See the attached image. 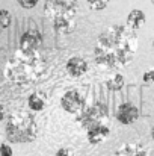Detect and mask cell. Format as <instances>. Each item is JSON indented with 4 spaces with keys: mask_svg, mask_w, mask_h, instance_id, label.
<instances>
[{
    "mask_svg": "<svg viewBox=\"0 0 154 156\" xmlns=\"http://www.w3.org/2000/svg\"><path fill=\"white\" fill-rule=\"evenodd\" d=\"M138 118H139L138 106H135L130 102H124V103H121L118 106V109H116V120L121 124H124V126L133 124Z\"/></svg>",
    "mask_w": 154,
    "mask_h": 156,
    "instance_id": "cell-7",
    "label": "cell"
},
{
    "mask_svg": "<svg viewBox=\"0 0 154 156\" xmlns=\"http://www.w3.org/2000/svg\"><path fill=\"white\" fill-rule=\"evenodd\" d=\"M151 138H153V140H154V126H153V127H151Z\"/></svg>",
    "mask_w": 154,
    "mask_h": 156,
    "instance_id": "cell-22",
    "label": "cell"
},
{
    "mask_svg": "<svg viewBox=\"0 0 154 156\" xmlns=\"http://www.w3.org/2000/svg\"><path fill=\"white\" fill-rule=\"evenodd\" d=\"M38 2H39V0H17V3H18L21 8H24V9H32V8H35V6L38 5Z\"/></svg>",
    "mask_w": 154,
    "mask_h": 156,
    "instance_id": "cell-18",
    "label": "cell"
},
{
    "mask_svg": "<svg viewBox=\"0 0 154 156\" xmlns=\"http://www.w3.org/2000/svg\"><path fill=\"white\" fill-rule=\"evenodd\" d=\"M43 41H44V37L39 30L29 29L20 38V49H23V50H39V47L43 46Z\"/></svg>",
    "mask_w": 154,
    "mask_h": 156,
    "instance_id": "cell-8",
    "label": "cell"
},
{
    "mask_svg": "<svg viewBox=\"0 0 154 156\" xmlns=\"http://www.w3.org/2000/svg\"><path fill=\"white\" fill-rule=\"evenodd\" d=\"M12 23V15L8 9H0V29H8Z\"/></svg>",
    "mask_w": 154,
    "mask_h": 156,
    "instance_id": "cell-15",
    "label": "cell"
},
{
    "mask_svg": "<svg viewBox=\"0 0 154 156\" xmlns=\"http://www.w3.org/2000/svg\"><path fill=\"white\" fill-rule=\"evenodd\" d=\"M6 138L11 143H32L38 136V124L29 111H14L6 120Z\"/></svg>",
    "mask_w": 154,
    "mask_h": 156,
    "instance_id": "cell-4",
    "label": "cell"
},
{
    "mask_svg": "<svg viewBox=\"0 0 154 156\" xmlns=\"http://www.w3.org/2000/svg\"><path fill=\"white\" fill-rule=\"evenodd\" d=\"M151 3H153V5H154V0H151Z\"/></svg>",
    "mask_w": 154,
    "mask_h": 156,
    "instance_id": "cell-23",
    "label": "cell"
},
{
    "mask_svg": "<svg viewBox=\"0 0 154 156\" xmlns=\"http://www.w3.org/2000/svg\"><path fill=\"white\" fill-rule=\"evenodd\" d=\"M27 106L30 111L33 112H41L46 109L47 106V97L41 93V91H36V93H32L29 97H27Z\"/></svg>",
    "mask_w": 154,
    "mask_h": 156,
    "instance_id": "cell-12",
    "label": "cell"
},
{
    "mask_svg": "<svg viewBox=\"0 0 154 156\" xmlns=\"http://www.w3.org/2000/svg\"><path fill=\"white\" fill-rule=\"evenodd\" d=\"M127 24L133 27L135 30L141 29L145 24V12L141 9H132L127 15Z\"/></svg>",
    "mask_w": 154,
    "mask_h": 156,
    "instance_id": "cell-13",
    "label": "cell"
},
{
    "mask_svg": "<svg viewBox=\"0 0 154 156\" xmlns=\"http://www.w3.org/2000/svg\"><path fill=\"white\" fill-rule=\"evenodd\" d=\"M46 74L47 62L38 50H23L18 47L5 65V77L17 87L38 83Z\"/></svg>",
    "mask_w": 154,
    "mask_h": 156,
    "instance_id": "cell-2",
    "label": "cell"
},
{
    "mask_svg": "<svg viewBox=\"0 0 154 156\" xmlns=\"http://www.w3.org/2000/svg\"><path fill=\"white\" fill-rule=\"evenodd\" d=\"M110 135V129L107 126V123H98V124H92L86 129V138L89 141V144L92 146H98Z\"/></svg>",
    "mask_w": 154,
    "mask_h": 156,
    "instance_id": "cell-9",
    "label": "cell"
},
{
    "mask_svg": "<svg viewBox=\"0 0 154 156\" xmlns=\"http://www.w3.org/2000/svg\"><path fill=\"white\" fill-rule=\"evenodd\" d=\"M153 47H154V40H153Z\"/></svg>",
    "mask_w": 154,
    "mask_h": 156,
    "instance_id": "cell-24",
    "label": "cell"
},
{
    "mask_svg": "<svg viewBox=\"0 0 154 156\" xmlns=\"http://www.w3.org/2000/svg\"><path fill=\"white\" fill-rule=\"evenodd\" d=\"M110 0H86L88 6L92 9V11H103L107 8Z\"/></svg>",
    "mask_w": 154,
    "mask_h": 156,
    "instance_id": "cell-16",
    "label": "cell"
},
{
    "mask_svg": "<svg viewBox=\"0 0 154 156\" xmlns=\"http://www.w3.org/2000/svg\"><path fill=\"white\" fill-rule=\"evenodd\" d=\"M5 115H6V112H5V108L0 105V123L5 120Z\"/></svg>",
    "mask_w": 154,
    "mask_h": 156,
    "instance_id": "cell-21",
    "label": "cell"
},
{
    "mask_svg": "<svg viewBox=\"0 0 154 156\" xmlns=\"http://www.w3.org/2000/svg\"><path fill=\"white\" fill-rule=\"evenodd\" d=\"M136 52V30L128 24H113L98 35L94 46V59L109 70H121L133 61Z\"/></svg>",
    "mask_w": 154,
    "mask_h": 156,
    "instance_id": "cell-1",
    "label": "cell"
},
{
    "mask_svg": "<svg viewBox=\"0 0 154 156\" xmlns=\"http://www.w3.org/2000/svg\"><path fill=\"white\" fill-rule=\"evenodd\" d=\"M88 68H89V65H88L86 59H83L82 56H73L65 64V70L71 77H82L88 71Z\"/></svg>",
    "mask_w": 154,
    "mask_h": 156,
    "instance_id": "cell-10",
    "label": "cell"
},
{
    "mask_svg": "<svg viewBox=\"0 0 154 156\" xmlns=\"http://www.w3.org/2000/svg\"><path fill=\"white\" fill-rule=\"evenodd\" d=\"M0 156H12V147L6 143L0 144Z\"/></svg>",
    "mask_w": 154,
    "mask_h": 156,
    "instance_id": "cell-19",
    "label": "cell"
},
{
    "mask_svg": "<svg viewBox=\"0 0 154 156\" xmlns=\"http://www.w3.org/2000/svg\"><path fill=\"white\" fill-rule=\"evenodd\" d=\"M54 156H76V155H74V152H73L71 149L62 147V149H59V150L56 152V155Z\"/></svg>",
    "mask_w": 154,
    "mask_h": 156,
    "instance_id": "cell-20",
    "label": "cell"
},
{
    "mask_svg": "<svg viewBox=\"0 0 154 156\" xmlns=\"http://www.w3.org/2000/svg\"><path fill=\"white\" fill-rule=\"evenodd\" d=\"M124 83H125V82H124V76L119 74V73H116V74H113L112 77L107 79L106 87H107L109 91H119V90H122Z\"/></svg>",
    "mask_w": 154,
    "mask_h": 156,
    "instance_id": "cell-14",
    "label": "cell"
},
{
    "mask_svg": "<svg viewBox=\"0 0 154 156\" xmlns=\"http://www.w3.org/2000/svg\"><path fill=\"white\" fill-rule=\"evenodd\" d=\"M79 0H46L44 14L57 35H70L76 27Z\"/></svg>",
    "mask_w": 154,
    "mask_h": 156,
    "instance_id": "cell-3",
    "label": "cell"
},
{
    "mask_svg": "<svg viewBox=\"0 0 154 156\" xmlns=\"http://www.w3.org/2000/svg\"><path fill=\"white\" fill-rule=\"evenodd\" d=\"M142 80H144V83H147V85L154 83V68L147 70V71L142 74Z\"/></svg>",
    "mask_w": 154,
    "mask_h": 156,
    "instance_id": "cell-17",
    "label": "cell"
},
{
    "mask_svg": "<svg viewBox=\"0 0 154 156\" xmlns=\"http://www.w3.org/2000/svg\"><path fill=\"white\" fill-rule=\"evenodd\" d=\"M113 156H148V152L138 143H125L115 150Z\"/></svg>",
    "mask_w": 154,
    "mask_h": 156,
    "instance_id": "cell-11",
    "label": "cell"
},
{
    "mask_svg": "<svg viewBox=\"0 0 154 156\" xmlns=\"http://www.w3.org/2000/svg\"><path fill=\"white\" fill-rule=\"evenodd\" d=\"M60 106L65 112L73 114V115H79L83 112L85 109V99L80 96L79 91L76 90H68L63 93V96L60 97Z\"/></svg>",
    "mask_w": 154,
    "mask_h": 156,
    "instance_id": "cell-6",
    "label": "cell"
},
{
    "mask_svg": "<svg viewBox=\"0 0 154 156\" xmlns=\"http://www.w3.org/2000/svg\"><path fill=\"white\" fill-rule=\"evenodd\" d=\"M109 120V109L103 102H97L91 108H85L82 114L77 115V121L88 129L92 124H98V123H107Z\"/></svg>",
    "mask_w": 154,
    "mask_h": 156,
    "instance_id": "cell-5",
    "label": "cell"
}]
</instances>
